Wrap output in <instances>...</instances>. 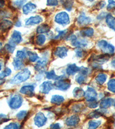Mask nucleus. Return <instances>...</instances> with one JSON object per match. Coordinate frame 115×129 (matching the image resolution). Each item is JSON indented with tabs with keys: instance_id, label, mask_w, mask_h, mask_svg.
Returning <instances> with one entry per match:
<instances>
[{
	"instance_id": "1",
	"label": "nucleus",
	"mask_w": 115,
	"mask_h": 129,
	"mask_svg": "<svg viewBox=\"0 0 115 129\" xmlns=\"http://www.w3.org/2000/svg\"><path fill=\"white\" fill-rule=\"evenodd\" d=\"M31 72L28 68H24L18 73L10 81V83L12 84H18L21 83L26 82L30 78Z\"/></svg>"
},
{
	"instance_id": "2",
	"label": "nucleus",
	"mask_w": 115,
	"mask_h": 129,
	"mask_svg": "<svg viewBox=\"0 0 115 129\" xmlns=\"http://www.w3.org/2000/svg\"><path fill=\"white\" fill-rule=\"evenodd\" d=\"M97 47L104 53L112 55V54H113L114 52V47L111 44L108 43L106 40H100L97 43Z\"/></svg>"
},
{
	"instance_id": "3",
	"label": "nucleus",
	"mask_w": 115,
	"mask_h": 129,
	"mask_svg": "<svg viewBox=\"0 0 115 129\" xmlns=\"http://www.w3.org/2000/svg\"><path fill=\"white\" fill-rule=\"evenodd\" d=\"M54 21L56 23L65 26L70 23V17L66 12H61L56 14L54 17Z\"/></svg>"
},
{
	"instance_id": "4",
	"label": "nucleus",
	"mask_w": 115,
	"mask_h": 129,
	"mask_svg": "<svg viewBox=\"0 0 115 129\" xmlns=\"http://www.w3.org/2000/svg\"><path fill=\"white\" fill-rule=\"evenodd\" d=\"M54 86L56 89L59 90L66 91L70 87V81L64 77L55 81V82L54 83Z\"/></svg>"
},
{
	"instance_id": "5",
	"label": "nucleus",
	"mask_w": 115,
	"mask_h": 129,
	"mask_svg": "<svg viewBox=\"0 0 115 129\" xmlns=\"http://www.w3.org/2000/svg\"><path fill=\"white\" fill-rule=\"evenodd\" d=\"M22 102V98L20 95L16 94L10 98L9 101V106L12 109H18L21 106Z\"/></svg>"
},
{
	"instance_id": "6",
	"label": "nucleus",
	"mask_w": 115,
	"mask_h": 129,
	"mask_svg": "<svg viewBox=\"0 0 115 129\" xmlns=\"http://www.w3.org/2000/svg\"><path fill=\"white\" fill-rule=\"evenodd\" d=\"M110 55L107 53L103 54V55H93L90 57L89 60L88 61H93V62H96V63H99V64H103L105 63L108 60L110 59Z\"/></svg>"
},
{
	"instance_id": "7",
	"label": "nucleus",
	"mask_w": 115,
	"mask_h": 129,
	"mask_svg": "<svg viewBox=\"0 0 115 129\" xmlns=\"http://www.w3.org/2000/svg\"><path fill=\"white\" fill-rule=\"evenodd\" d=\"M47 121V118L42 113H38L36 114L34 118V122L35 125L39 127H42L45 125Z\"/></svg>"
},
{
	"instance_id": "8",
	"label": "nucleus",
	"mask_w": 115,
	"mask_h": 129,
	"mask_svg": "<svg viewBox=\"0 0 115 129\" xmlns=\"http://www.w3.org/2000/svg\"><path fill=\"white\" fill-rule=\"evenodd\" d=\"M97 96V93L93 88L88 87L85 93V98L86 101L96 100Z\"/></svg>"
},
{
	"instance_id": "9",
	"label": "nucleus",
	"mask_w": 115,
	"mask_h": 129,
	"mask_svg": "<svg viewBox=\"0 0 115 129\" xmlns=\"http://www.w3.org/2000/svg\"><path fill=\"white\" fill-rule=\"evenodd\" d=\"M22 36L21 33L19 31L17 30H14L13 32L12 33L11 35V38L9 41L10 43L12 44L16 45L18 44H20L22 41Z\"/></svg>"
},
{
	"instance_id": "10",
	"label": "nucleus",
	"mask_w": 115,
	"mask_h": 129,
	"mask_svg": "<svg viewBox=\"0 0 115 129\" xmlns=\"http://www.w3.org/2000/svg\"><path fill=\"white\" fill-rule=\"evenodd\" d=\"M54 84H53L51 82L47 81V82H43L40 86V91L41 93L47 94V93H49L50 91L54 88Z\"/></svg>"
},
{
	"instance_id": "11",
	"label": "nucleus",
	"mask_w": 115,
	"mask_h": 129,
	"mask_svg": "<svg viewBox=\"0 0 115 129\" xmlns=\"http://www.w3.org/2000/svg\"><path fill=\"white\" fill-rule=\"evenodd\" d=\"M35 87L33 85H26L21 88L20 92L22 94L32 97L34 95Z\"/></svg>"
},
{
	"instance_id": "12",
	"label": "nucleus",
	"mask_w": 115,
	"mask_h": 129,
	"mask_svg": "<svg viewBox=\"0 0 115 129\" xmlns=\"http://www.w3.org/2000/svg\"><path fill=\"white\" fill-rule=\"evenodd\" d=\"M68 52V48L66 47H58L54 52V55L55 56L63 59L67 56Z\"/></svg>"
},
{
	"instance_id": "13",
	"label": "nucleus",
	"mask_w": 115,
	"mask_h": 129,
	"mask_svg": "<svg viewBox=\"0 0 115 129\" xmlns=\"http://www.w3.org/2000/svg\"><path fill=\"white\" fill-rule=\"evenodd\" d=\"M43 21V18L40 16H35L30 17L26 20V25H35L39 24Z\"/></svg>"
},
{
	"instance_id": "14",
	"label": "nucleus",
	"mask_w": 115,
	"mask_h": 129,
	"mask_svg": "<svg viewBox=\"0 0 115 129\" xmlns=\"http://www.w3.org/2000/svg\"><path fill=\"white\" fill-rule=\"evenodd\" d=\"M80 122L79 117L77 115H73L67 118L66 124L69 127H76Z\"/></svg>"
},
{
	"instance_id": "15",
	"label": "nucleus",
	"mask_w": 115,
	"mask_h": 129,
	"mask_svg": "<svg viewBox=\"0 0 115 129\" xmlns=\"http://www.w3.org/2000/svg\"><path fill=\"white\" fill-rule=\"evenodd\" d=\"M13 26V22L7 19L0 20V30L4 32H7L11 29Z\"/></svg>"
},
{
	"instance_id": "16",
	"label": "nucleus",
	"mask_w": 115,
	"mask_h": 129,
	"mask_svg": "<svg viewBox=\"0 0 115 129\" xmlns=\"http://www.w3.org/2000/svg\"><path fill=\"white\" fill-rule=\"evenodd\" d=\"M48 59L47 57L44 56L41 59L37 60V63L35 66V69L37 71H42L47 66Z\"/></svg>"
},
{
	"instance_id": "17",
	"label": "nucleus",
	"mask_w": 115,
	"mask_h": 129,
	"mask_svg": "<svg viewBox=\"0 0 115 129\" xmlns=\"http://www.w3.org/2000/svg\"><path fill=\"white\" fill-rule=\"evenodd\" d=\"M36 5L35 4L32 3H27L23 6L22 7V12L23 13L26 15L30 14L31 12H32L33 10H35L36 9Z\"/></svg>"
},
{
	"instance_id": "18",
	"label": "nucleus",
	"mask_w": 115,
	"mask_h": 129,
	"mask_svg": "<svg viewBox=\"0 0 115 129\" xmlns=\"http://www.w3.org/2000/svg\"><path fill=\"white\" fill-rule=\"evenodd\" d=\"M91 18L85 16V14H81L77 18V23L80 26H85L91 22Z\"/></svg>"
},
{
	"instance_id": "19",
	"label": "nucleus",
	"mask_w": 115,
	"mask_h": 129,
	"mask_svg": "<svg viewBox=\"0 0 115 129\" xmlns=\"http://www.w3.org/2000/svg\"><path fill=\"white\" fill-rule=\"evenodd\" d=\"M80 67L77 66L76 64H69L66 68V74L68 75H74L77 72H79Z\"/></svg>"
},
{
	"instance_id": "20",
	"label": "nucleus",
	"mask_w": 115,
	"mask_h": 129,
	"mask_svg": "<svg viewBox=\"0 0 115 129\" xmlns=\"http://www.w3.org/2000/svg\"><path fill=\"white\" fill-rule=\"evenodd\" d=\"M113 102L114 100L112 98H110L104 99L100 102V107H101V109H108V108L110 107L112 105H113Z\"/></svg>"
},
{
	"instance_id": "21",
	"label": "nucleus",
	"mask_w": 115,
	"mask_h": 129,
	"mask_svg": "<svg viewBox=\"0 0 115 129\" xmlns=\"http://www.w3.org/2000/svg\"><path fill=\"white\" fill-rule=\"evenodd\" d=\"M94 33H95V30H94L93 28H91V27H87V28H83L82 30H81L79 32V34L81 36L83 37H91L93 36Z\"/></svg>"
},
{
	"instance_id": "22",
	"label": "nucleus",
	"mask_w": 115,
	"mask_h": 129,
	"mask_svg": "<svg viewBox=\"0 0 115 129\" xmlns=\"http://www.w3.org/2000/svg\"><path fill=\"white\" fill-rule=\"evenodd\" d=\"M64 99L61 95H53L51 98V103L55 105L56 106H59L61 105L62 103L64 102Z\"/></svg>"
},
{
	"instance_id": "23",
	"label": "nucleus",
	"mask_w": 115,
	"mask_h": 129,
	"mask_svg": "<svg viewBox=\"0 0 115 129\" xmlns=\"http://www.w3.org/2000/svg\"><path fill=\"white\" fill-rule=\"evenodd\" d=\"M50 31V27L48 24H43L40 25L36 29V32L39 34H43V33H49Z\"/></svg>"
},
{
	"instance_id": "24",
	"label": "nucleus",
	"mask_w": 115,
	"mask_h": 129,
	"mask_svg": "<svg viewBox=\"0 0 115 129\" xmlns=\"http://www.w3.org/2000/svg\"><path fill=\"white\" fill-rule=\"evenodd\" d=\"M106 22L110 29L114 30L115 28V17L112 14H108L106 16Z\"/></svg>"
},
{
	"instance_id": "25",
	"label": "nucleus",
	"mask_w": 115,
	"mask_h": 129,
	"mask_svg": "<svg viewBox=\"0 0 115 129\" xmlns=\"http://www.w3.org/2000/svg\"><path fill=\"white\" fill-rule=\"evenodd\" d=\"M72 44L73 47L78 48H82L87 46V42L84 39H80V40L77 39V40L72 43Z\"/></svg>"
},
{
	"instance_id": "26",
	"label": "nucleus",
	"mask_w": 115,
	"mask_h": 129,
	"mask_svg": "<svg viewBox=\"0 0 115 129\" xmlns=\"http://www.w3.org/2000/svg\"><path fill=\"white\" fill-rule=\"evenodd\" d=\"M85 92L81 87H76L73 90V95L76 98H81L85 96Z\"/></svg>"
},
{
	"instance_id": "27",
	"label": "nucleus",
	"mask_w": 115,
	"mask_h": 129,
	"mask_svg": "<svg viewBox=\"0 0 115 129\" xmlns=\"http://www.w3.org/2000/svg\"><path fill=\"white\" fill-rule=\"evenodd\" d=\"M46 78L48 79L51 80H59L60 79L64 78V76H57L54 70L50 71L46 73Z\"/></svg>"
},
{
	"instance_id": "28",
	"label": "nucleus",
	"mask_w": 115,
	"mask_h": 129,
	"mask_svg": "<svg viewBox=\"0 0 115 129\" xmlns=\"http://www.w3.org/2000/svg\"><path fill=\"white\" fill-rule=\"evenodd\" d=\"M13 66L14 68V70H19L22 69L24 67V63L22 60L18 59V58H15L14 59L13 61Z\"/></svg>"
},
{
	"instance_id": "29",
	"label": "nucleus",
	"mask_w": 115,
	"mask_h": 129,
	"mask_svg": "<svg viewBox=\"0 0 115 129\" xmlns=\"http://www.w3.org/2000/svg\"><path fill=\"white\" fill-rule=\"evenodd\" d=\"M106 79H107V75L105 74H102V73L98 75L96 78V82L100 85L103 84L106 82Z\"/></svg>"
},
{
	"instance_id": "30",
	"label": "nucleus",
	"mask_w": 115,
	"mask_h": 129,
	"mask_svg": "<svg viewBox=\"0 0 115 129\" xmlns=\"http://www.w3.org/2000/svg\"><path fill=\"white\" fill-rule=\"evenodd\" d=\"M27 55L29 57V60L31 62H35L39 60V57L37 54L31 51H26Z\"/></svg>"
},
{
	"instance_id": "31",
	"label": "nucleus",
	"mask_w": 115,
	"mask_h": 129,
	"mask_svg": "<svg viewBox=\"0 0 115 129\" xmlns=\"http://www.w3.org/2000/svg\"><path fill=\"white\" fill-rule=\"evenodd\" d=\"M72 111L74 113H79L83 111L85 109V106L83 104L79 103V104H76V105H74L72 107Z\"/></svg>"
},
{
	"instance_id": "32",
	"label": "nucleus",
	"mask_w": 115,
	"mask_h": 129,
	"mask_svg": "<svg viewBox=\"0 0 115 129\" xmlns=\"http://www.w3.org/2000/svg\"><path fill=\"white\" fill-rule=\"evenodd\" d=\"M28 116V112L26 110H22L19 113L17 114L16 117L18 120H22L24 119H27Z\"/></svg>"
},
{
	"instance_id": "33",
	"label": "nucleus",
	"mask_w": 115,
	"mask_h": 129,
	"mask_svg": "<svg viewBox=\"0 0 115 129\" xmlns=\"http://www.w3.org/2000/svg\"><path fill=\"white\" fill-rule=\"evenodd\" d=\"M103 115V114L102 113L101 111H100V110H96L95 111H94L91 113H90L88 116H87V118L89 119H93V118H99L100 116Z\"/></svg>"
},
{
	"instance_id": "34",
	"label": "nucleus",
	"mask_w": 115,
	"mask_h": 129,
	"mask_svg": "<svg viewBox=\"0 0 115 129\" xmlns=\"http://www.w3.org/2000/svg\"><path fill=\"white\" fill-rule=\"evenodd\" d=\"M46 40V37L43 34H39L36 37V44L37 45L41 46L44 44Z\"/></svg>"
},
{
	"instance_id": "35",
	"label": "nucleus",
	"mask_w": 115,
	"mask_h": 129,
	"mask_svg": "<svg viewBox=\"0 0 115 129\" xmlns=\"http://www.w3.org/2000/svg\"><path fill=\"white\" fill-rule=\"evenodd\" d=\"M76 82L79 84H83L86 81V76L84 75L79 74L76 78Z\"/></svg>"
},
{
	"instance_id": "36",
	"label": "nucleus",
	"mask_w": 115,
	"mask_h": 129,
	"mask_svg": "<svg viewBox=\"0 0 115 129\" xmlns=\"http://www.w3.org/2000/svg\"><path fill=\"white\" fill-rule=\"evenodd\" d=\"M101 122L100 120H90L88 123L89 128H96L100 126Z\"/></svg>"
},
{
	"instance_id": "37",
	"label": "nucleus",
	"mask_w": 115,
	"mask_h": 129,
	"mask_svg": "<svg viewBox=\"0 0 115 129\" xmlns=\"http://www.w3.org/2000/svg\"><path fill=\"white\" fill-rule=\"evenodd\" d=\"M12 71L9 68H6L5 70L0 73V79H3L5 77L9 76L11 75Z\"/></svg>"
},
{
	"instance_id": "38",
	"label": "nucleus",
	"mask_w": 115,
	"mask_h": 129,
	"mask_svg": "<svg viewBox=\"0 0 115 129\" xmlns=\"http://www.w3.org/2000/svg\"><path fill=\"white\" fill-rule=\"evenodd\" d=\"M27 2V0H17L13 2V7L18 8V9H20L21 7H23L24 4H26Z\"/></svg>"
},
{
	"instance_id": "39",
	"label": "nucleus",
	"mask_w": 115,
	"mask_h": 129,
	"mask_svg": "<svg viewBox=\"0 0 115 129\" xmlns=\"http://www.w3.org/2000/svg\"><path fill=\"white\" fill-rule=\"evenodd\" d=\"M4 48H5L6 51H7L8 52L13 53L14 51V49H15L16 45L9 43L5 45V46Z\"/></svg>"
},
{
	"instance_id": "40",
	"label": "nucleus",
	"mask_w": 115,
	"mask_h": 129,
	"mask_svg": "<svg viewBox=\"0 0 115 129\" xmlns=\"http://www.w3.org/2000/svg\"><path fill=\"white\" fill-rule=\"evenodd\" d=\"M27 56L28 55L26 51H18L16 53V57L21 60L26 59Z\"/></svg>"
},
{
	"instance_id": "41",
	"label": "nucleus",
	"mask_w": 115,
	"mask_h": 129,
	"mask_svg": "<svg viewBox=\"0 0 115 129\" xmlns=\"http://www.w3.org/2000/svg\"><path fill=\"white\" fill-rule=\"evenodd\" d=\"M75 52H76V56L78 58H82L85 56L86 52L85 51H83L82 48H78L75 50Z\"/></svg>"
},
{
	"instance_id": "42",
	"label": "nucleus",
	"mask_w": 115,
	"mask_h": 129,
	"mask_svg": "<svg viewBox=\"0 0 115 129\" xmlns=\"http://www.w3.org/2000/svg\"><path fill=\"white\" fill-rule=\"evenodd\" d=\"M108 88L110 91L115 93V79H111L108 83Z\"/></svg>"
},
{
	"instance_id": "43",
	"label": "nucleus",
	"mask_w": 115,
	"mask_h": 129,
	"mask_svg": "<svg viewBox=\"0 0 115 129\" xmlns=\"http://www.w3.org/2000/svg\"><path fill=\"white\" fill-rule=\"evenodd\" d=\"M98 105H99V103H98L97 99L87 101V106L90 109H95L97 107Z\"/></svg>"
},
{
	"instance_id": "44",
	"label": "nucleus",
	"mask_w": 115,
	"mask_h": 129,
	"mask_svg": "<svg viewBox=\"0 0 115 129\" xmlns=\"http://www.w3.org/2000/svg\"><path fill=\"white\" fill-rule=\"evenodd\" d=\"M21 127V126L18 123H11L9 124H8V126L5 127V128H20Z\"/></svg>"
},
{
	"instance_id": "45",
	"label": "nucleus",
	"mask_w": 115,
	"mask_h": 129,
	"mask_svg": "<svg viewBox=\"0 0 115 129\" xmlns=\"http://www.w3.org/2000/svg\"><path fill=\"white\" fill-rule=\"evenodd\" d=\"M108 10L115 9V1L114 0H108V5L107 6Z\"/></svg>"
},
{
	"instance_id": "46",
	"label": "nucleus",
	"mask_w": 115,
	"mask_h": 129,
	"mask_svg": "<svg viewBox=\"0 0 115 129\" xmlns=\"http://www.w3.org/2000/svg\"><path fill=\"white\" fill-rule=\"evenodd\" d=\"M58 0H47V5L50 7H55L58 5Z\"/></svg>"
},
{
	"instance_id": "47",
	"label": "nucleus",
	"mask_w": 115,
	"mask_h": 129,
	"mask_svg": "<svg viewBox=\"0 0 115 129\" xmlns=\"http://www.w3.org/2000/svg\"><path fill=\"white\" fill-rule=\"evenodd\" d=\"M89 72H90V71L89 68L83 67H80V70H79V74H82V75H84L87 76V75L89 74Z\"/></svg>"
},
{
	"instance_id": "48",
	"label": "nucleus",
	"mask_w": 115,
	"mask_h": 129,
	"mask_svg": "<svg viewBox=\"0 0 115 129\" xmlns=\"http://www.w3.org/2000/svg\"><path fill=\"white\" fill-rule=\"evenodd\" d=\"M10 119L8 118L7 115H5V114H0V124L4 123L7 122L8 121H9Z\"/></svg>"
},
{
	"instance_id": "49",
	"label": "nucleus",
	"mask_w": 115,
	"mask_h": 129,
	"mask_svg": "<svg viewBox=\"0 0 115 129\" xmlns=\"http://www.w3.org/2000/svg\"><path fill=\"white\" fill-rule=\"evenodd\" d=\"M9 13L5 10H1L0 11V20L5 19V18L9 17Z\"/></svg>"
},
{
	"instance_id": "50",
	"label": "nucleus",
	"mask_w": 115,
	"mask_h": 129,
	"mask_svg": "<svg viewBox=\"0 0 115 129\" xmlns=\"http://www.w3.org/2000/svg\"><path fill=\"white\" fill-rule=\"evenodd\" d=\"M105 5H106V3L105 1H100V3L97 4V9L100 10V9H102V8H104V7H105Z\"/></svg>"
},
{
	"instance_id": "51",
	"label": "nucleus",
	"mask_w": 115,
	"mask_h": 129,
	"mask_svg": "<svg viewBox=\"0 0 115 129\" xmlns=\"http://www.w3.org/2000/svg\"><path fill=\"white\" fill-rule=\"evenodd\" d=\"M50 127L51 128H54V129H55V128H57V129H59L60 128V126L59 123H54L51 124V126H50Z\"/></svg>"
},
{
	"instance_id": "52",
	"label": "nucleus",
	"mask_w": 115,
	"mask_h": 129,
	"mask_svg": "<svg viewBox=\"0 0 115 129\" xmlns=\"http://www.w3.org/2000/svg\"><path fill=\"white\" fill-rule=\"evenodd\" d=\"M105 14V12H103V13L100 14L99 16H97V19L98 20H102V19H103V18L105 17H106V16L107 14L105 15V14Z\"/></svg>"
},
{
	"instance_id": "53",
	"label": "nucleus",
	"mask_w": 115,
	"mask_h": 129,
	"mask_svg": "<svg viewBox=\"0 0 115 129\" xmlns=\"http://www.w3.org/2000/svg\"><path fill=\"white\" fill-rule=\"evenodd\" d=\"M14 25L17 27H20L21 26V21H20L19 20H17L15 22V24H14Z\"/></svg>"
},
{
	"instance_id": "54",
	"label": "nucleus",
	"mask_w": 115,
	"mask_h": 129,
	"mask_svg": "<svg viewBox=\"0 0 115 129\" xmlns=\"http://www.w3.org/2000/svg\"><path fill=\"white\" fill-rule=\"evenodd\" d=\"M5 0H0V8H3L5 6Z\"/></svg>"
},
{
	"instance_id": "55",
	"label": "nucleus",
	"mask_w": 115,
	"mask_h": 129,
	"mask_svg": "<svg viewBox=\"0 0 115 129\" xmlns=\"http://www.w3.org/2000/svg\"><path fill=\"white\" fill-rule=\"evenodd\" d=\"M111 64H112V66H113V67H114L115 68V58L112 61Z\"/></svg>"
},
{
	"instance_id": "56",
	"label": "nucleus",
	"mask_w": 115,
	"mask_h": 129,
	"mask_svg": "<svg viewBox=\"0 0 115 129\" xmlns=\"http://www.w3.org/2000/svg\"><path fill=\"white\" fill-rule=\"evenodd\" d=\"M5 80H4V79H0V86L2 84H3L4 83H5Z\"/></svg>"
},
{
	"instance_id": "57",
	"label": "nucleus",
	"mask_w": 115,
	"mask_h": 129,
	"mask_svg": "<svg viewBox=\"0 0 115 129\" xmlns=\"http://www.w3.org/2000/svg\"><path fill=\"white\" fill-rule=\"evenodd\" d=\"M1 68H2V64L1 63H0V71L1 70Z\"/></svg>"
},
{
	"instance_id": "58",
	"label": "nucleus",
	"mask_w": 115,
	"mask_h": 129,
	"mask_svg": "<svg viewBox=\"0 0 115 129\" xmlns=\"http://www.w3.org/2000/svg\"><path fill=\"white\" fill-rule=\"evenodd\" d=\"M86 1H88L90 2H93V1H95V0H86Z\"/></svg>"
},
{
	"instance_id": "59",
	"label": "nucleus",
	"mask_w": 115,
	"mask_h": 129,
	"mask_svg": "<svg viewBox=\"0 0 115 129\" xmlns=\"http://www.w3.org/2000/svg\"><path fill=\"white\" fill-rule=\"evenodd\" d=\"M2 45H3V44H2V43H0V48L2 47Z\"/></svg>"
},
{
	"instance_id": "60",
	"label": "nucleus",
	"mask_w": 115,
	"mask_h": 129,
	"mask_svg": "<svg viewBox=\"0 0 115 129\" xmlns=\"http://www.w3.org/2000/svg\"><path fill=\"white\" fill-rule=\"evenodd\" d=\"M113 106H114V107L115 108V101H114V102H113Z\"/></svg>"
},
{
	"instance_id": "61",
	"label": "nucleus",
	"mask_w": 115,
	"mask_h": 129,
	"mask_svg": "<svg viewBox=\"0 0 115 129\" xmlns=\"http://www.w3.org/2000/svg\"><path fill=\"white\" fill-rule=\"evenodd\" d=\"M114 127H115V120H114Z\"/></svg>"
},
{
	"instance_id": "62",
	"label": "nucleus",
	"mask_w": 115,
	"mask_h": 129,
	"mask_svg": "<svg viewBox=\"0 0 115 129\" xmlns=\"http://www.w3.org/2000/svg\"><path fill=\"white\" fill-rule=\"evenodd\" d=\"M114 31H115V28H114Z\"/></svg>"
}]
</instances>
